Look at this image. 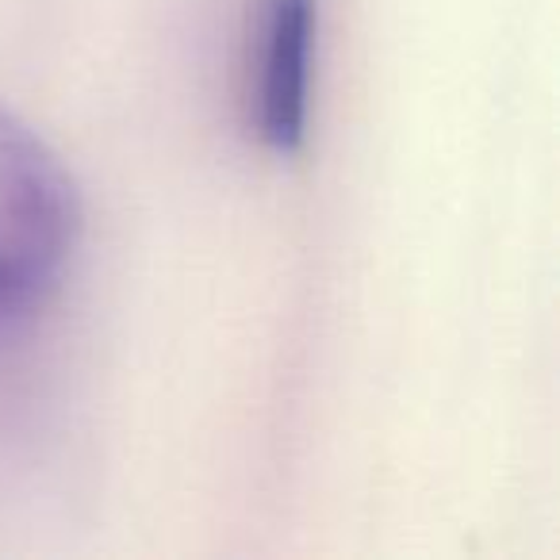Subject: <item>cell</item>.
I'll return each instance as SVG.
<instances>
[{
	"label": "cell",
	"mask_w": 560,
	"mask_h": 560,
	"mask_svg": "<svg viewBox=\"0 0 560 560\" xmlns=\"http://www.w3.org/2000/svg\"><path fill=\"white\" fill-rule=\"evenodd\" d=\"M78 231L73 177L24 119L0 108V338L55 296Z\"/></svg>",
	"instance_id": "1"
},
{
	"label": "cell",
	"mask_w": 560,
	"mask_h": 560,
	"mask_svg": "<svg viewBox=\"0 0 560 560\" xmlns=\"http://www.w3.org/2000/svg\"><path fill=\"white\" fill-rule=\"evenodd\" d=\"M315 0H261L249 43V104L265 147L296 150L307 131Z\"/></svg>",
	"instance_id": "2"
}]
</instances>
